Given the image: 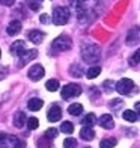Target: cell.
Segmentation results:
<instances>
[{"mask_svg":"<svg viewBox=\"0 0 140 148\" xmlns=\"http://www.w3.org/2000/svg\"><path fill=\"white\" fill-rule=\"evenodd\" d=\"M82 56L86 62L97 64L99 56H101V50H99V47L93 42H84V44H82Z\"/></svg>","mask_w":140,"mask_h":148,"instance_id":"1","label":"cell"},{"mask_svg":"<svg viewBox=\"0 0 140 148\" xmlns=\"http://www.w3.org/2000/svg\"><path fill=\"white\" fill-rule=\"evenodd\" d=\"M53 23H54L56 26H63L68 23L69 20V9L65 8V6H57V8H54V11H53Z\"/></svg>","mask_w":140,"mask_h":148,"instance_id":"2","label":"cell"},{"mask_svg":"<svg viewBox=\"0 0 140 148\" xmlns=\"http://www.w3.org/2000/svg\"><path fill=\"white\" fill-rule=\"evenodd\" d=\"M51 47H53L54 51H66L72 47V41H71V38L68 35H60L53 41Z\"/></svg>","mask_w":140,"mask_h":148,"instance_id":"3","label":"cell"},{"mask_svg":"<svg viewBox=\"0 0 140 148\" xmlns=\"http://www.w3.org/2000/svg\"><path fill=\"white\" fill-rule=\"evenodd\" d=\"M134 88H136V85H134V82H133L131 79H121L116 83V91L119 94H122V95H128V94H131Z\"/></svg>","mask_w":140,"mask_h":148,"instance_id":"4","label":"cell"},{"mask_svg":"<svg viewBox=\"0 0 140 148\" xmlns=\"http://www.w3.org/2000/svg\"><path fill=\"white\" fill-rule=\"evenodd\" d=\"M60 94H62V98H72L82 94V88L75 83H68L60 89Z\"/></svg>","mask_w":140,"mask_h":148,"instance_id":"5","label":"cell"},{"mask_svg":"<svg viewBox=\"0 0 140 148\" xmlns=\"http://www.w3.org/2000/svg\"><path fill=\"white\" fill-rule=\"evenodd\" d=\"M18 142L17 136H12L8 133H0V148H15Z\"/></svg>","mask_w":140,"mask_h":148,"instance_id":"6","label":"cell"},{"mask_svg":"<svg viewBox=\"0 0 140 148\" xmlns=\"http://www.w3.org/2000/svg\"><path fill=\"white\" fill-rule=\"evenodd\" d=\"M44 74H45V71H44V68H42V65L36 64V65H33L32 68L29 70L27 76H29L30 80H33V82H38V80H41V79L44 77Z\"/></svg>","mask_w":140,"mask_h":148,"instance_id":"7","label":"cell"},{"mask_svg":"<svg viewBox=\"0 0 140 148\" xmlns=\"http://www.w3.org/2000/svg\"><path fill=\"white\" fill-rule=\"evenodd\" d=\"M9 51H11V55H12V56H18V58H20V56H21L23 53L26 51V42L23 41V39H20V41L12 42Z\"/></svg>","mask_w":140,"mask_h":148,"instance_id":"8","label":"cell"},{"mask_svg":"<svg viewBox=\"0 0 140 148\" xmlns=\"http://www.w3.org/2000/svg\"><path fill=\"white\" fill-rule=\"evenodd\" d=\"M60 118H62V109L59 106H51L48 113H47V119L50 123H57Z\"/></svg>","mask_w":140,"mask_h":148,"instance_id":"9","label":"cell"},{"mask_svg":"<svg viewBox=\"0 0 140 148\" xmlns=\"http://www.w3.org/2000/svg\"><path fill=\"white\" fill-rule=\"evenodd\" d=\"M36 56H38V51H36V50H27L26 53H23V55L20 56V59H18V66L26 65L27 62H30L32 59H35Z\"/></svg>","mask_w":140,"mask_h":148,"instance_id":"10","label":"cell"},{"mask_svg":"<svg viewBox=\"0 0 140 148\" xmlns=\"http://www.w3.org/2000/svg\"><path fill=\"white\" fill-rule=\"evenodd\" d=\"M99 125H101L103 129L109 130V129H113V127H115V121H113L111 115H109V113H104V115L99 118Z\"/></svg>","mask_w":140,"mask_h":148,"instance_id":"11","label":"cell"},{"mask_svg":"<svg viewBox=\"0 0 140 148\" xmlns=\"http://www.w3.org/2000/svg\"><path fill=\"white\" fill-rule=\"evenodd\" d=\"M20 30H21V21H18V20L11 21L8 24V29H6L8 35H11V36H14V35H17V33H20Z\"/></svg>","mask_w":140,"mask_h":148,"instance_id":"12","label":"cell"},{"mask_svg":"<svg viewBox=\"0 0 140 148\" xmlns=\"http://www.w3.org/2000/svg\"><path fill=\"white\" fill-rule=\"evenodd\" d=\"M44 38H45V35L41 30H32L29 33V41H32L33 44H41L44 41Z\"/></svg>","mask_w":140,"mask_h":148,"instance_id":"13","label":"cell"},{"mask_svg":"<svg viewBox=\"0 0 140 148\" xmlns=\"http://www.w3.org/2000/svg\"><path fill=\"white\" fill-rule=\"evenodd\" d=\"M80 138L84 139V140H92L93 138H95V132H93L92 127H83L82 130H80Z\"/></svg>","mask_w":140,"mask_h":148,"instance_id":"14","label":"cell"},{"mask_svg":"<svg viewBox=\"0 0 140 148\" xmlns=\"http://www.w3.org/2000/svg\"><path fill=\"white\" fill-rule=\"evenodd\" d=\"M42 104H44V101L41 98H30L29 101H27V107L30 110H33V112H36V110H39L42 107Z\"/></svg>","mask_w":140,"mask_h":148,"instance_id":"15","label":"cell"},{"mask_svg":"<svg viewBox=\"0 0 140 148\" xmlns=\"http://www.w3.org/2000/svg\"><path fill=\"white\" fill-rule=\"evenodd\" d=\"M68 112H69V115L78 116V115H82V113H83V106L80 104V103H72L68 107Z\"/></svg>","mask_w":140,"mask_h":148,"instance_id":"16","label":"cell"},{"mask_svg":"<svg viewBox=\"0 0 140 148\" xmlns=\"http://www.w3.org/2000/svg\"><path fill=\"white\" fill-rule=\"evenodd\" d=\"M26 123V113L24 112H17L15 116H14V125L18 127V129H21Z\"/></svg>","mask_w":140,"mask_h":148,"instance_id":"17","label":"cell"},{"mask_svg":"<svg viewBox=\"0 0 140 148\" xmlns=\"http://www.w3.org/2000/svg\"><path fill=\"white\" fill-rule=\"evenodd\" d=\"M60 132L66 133V134H71L74 132V125H72V123H69V121H63L60 124Z\"/></svg>","mask_w":140,"mask_h":148,"instance_id":"18","label":"cell"},{"mask_svg":"<svg viewBox=\"0 0 140 148\" xmlns=\"http://www.w3.org/2000/svg\"><path fill=\"white\" fill-rule=\"evenodd\" d=\"M122 116H124V119L125 121H128V123H134V121L137 119V113L134 112V110H125L124 113H122Z\"/></svg>","mask_w":140,"mask_h":148,"instance_id":"19","label":"cell"},{"mask_svg":"<svg viewBox=\"0 0 140 148\" xmlns=\"http://www.w3.org/2000/svg\"><path fill=\"white\" fill-rule=\"evenodd\" d=\"M99 73H101V68H99L98 65H95V66H90V68L88 70L86 76H88V79H95V77L99 76Z\"/></svg>","mask_w":140,"mask_h":148,"instance_id":"20","label":"cell"},{"mask_svg":"<svg viewBox=\"0 0 140 148\" xmlns=\"http://www.w3.org/2000/svg\"><path fill=\"white\" fill-rule=\"evenodd\" d=\"M95 123H97V116L93 113H88L83 119V125H86V127H92Z\"/></svg>","mask_w":140,"mask_h":148,"instance_id":"21","label":"cell"},{"mask_svg":"<svg viewBox=\"0 0 140 148\" xmlns=\"http://www.w3.org/2000/svg\"><path fill=\"white\" fill-rule=\"evenodd\" d=\"M45 88L48 89L50 92H54V91H57V89H59V82H57L56 79H50L48 82L45 83Z\"/></svg>","mask_w":140,"mask_h":148,"instance_id":"22","label":"cell"},{"mask_svg":"<svg viewBox=\"0 0 140 148\" xmlns=\"http://www.w3.org/2000/svg\"><path fill=\"white\" fill-rule=\"evenodd\" d=\"M118 142H116V139H113V138H109V139H103L101 142H99V147L101 148H113Z\"/></svg>","mask_w":140,"mask_h":148,"instance_id":"23","label":"cell"},{"mask_svg":"<svg viewBox=\"0 0 140 148\" xmlns=\"http://www.w3.org/2000/svg\"><path fill=\"white\" fill-rule=\"evenodd\" d=\"M36 145H38V148H51V147H53V145H51V140L47 139L45 136L39 138L38 142H36Z\"/></svg>","mask_w":140,"mask_h":148,"instance_id":"24","label":"cell"},{"mask_svg":"<svg viewBox=\"0 0 140 148\" xmlns=\"http://www.w3.org/2000/svg\"><path fill=\"white\" fill-rule=\"evenodd\" d=\"M27 127H29V130H35L39 127V121L35 118V116H32L27 119Z\"/></svg>","mask_w":140,"mask_h":148,"instance_id":"25","label":"cell"},{"mask_svg":"<svg viewBox=\"0 0 140 148\" xmlns=\"http://www.w3.org/2000/svg\"><path fill=\"white\" fill-rule=\"evenodd\" d=\"M44 136H45L47 139L53 140L54 138H57V130H56V129H47L45 133H44Z\"/></svg>","mask_w":140,"mask_h":148,"instance_id":"26","label":"cell"},{"mask_svg":"<svg viewBox=\"0 0 140 148\" xmlns=\"http://www.w3.org/2000/svg\"><path fill=\"white\" fill-rule=\"evenodd\" d=\"M63 147L65 148H75L77 147V140L74 138H66L63 140Z\"/></svg>","mask_w":140,"mask_h":148,"instance_id":"27","label":"cell"},{"mask_svg":"<svg viewBox=\"0 0 140 148\" xmlns=\"http://www.w3.org/2000/svg\"><path fill=\"white\" fill-rule=\"evenodd\" d=\"M140 62V49L134 53V55L131 56V59H130V64L131 65H136V64H139Z\"/></svg>","mask_w":140,"mask_h":148,"instance_id":"28","label":"cell"},{"mask_svg":"<svg viewBox=\"0 0 140 148\" xmlns=\"http://www.w3.org/2000/svg\"><path fill=\"white\" fill-rule=\"evenodd\" d=\"M27 5H29V8L32 11H38L39 8H41V5H39V2H36V0H29Z\"/></svg>","mask_w":140,"mask_h":148,"instance_id":"29","label":"cell"},{"mask_svg":"<svg viewBox=\"0 0 140 148\" xmlns=\"http://www.w3.org/2000/svg\"><path fill=\"white\" fill-rule=\"evenodd\" d=\"M39 20H41V23H42V24H47V23L50 21V17L47 15V14H42L41 17H39Z\"/></svg>","mask_w":140,"mask_h":148,"instance_id":"30","label":"cell"},{"mask_svg":"<svg viewBox=\"0 0 140 148\" xmlns=\"http://www.w3.org/2000/svg\"><path fill=\"white\" fill-rule=\"evenodd\" d=\"M14 2H15V0H0V3L5 5V6H12Z\"/></svg>","mask_w":140,"mask_h":148,"instance_id":"31","label":"cell"},{"mask_svg":"<svg viewBox=\"0 0 140 148\" xmlns=\"http://www.w3.org/2000/svg\"><path fill=\"white\" fill-rule=\"evenodd\" d=\"M15 148H26V142H24V140H21V139H18Z\"/></svg>","mask_w":140,"mask_h":148,"instance_id":"32","label":"cell"},{"mask_svg":"<svg viewBox=\"0 0 140 148\" xmlns=\"http://www.w3.org/2000/svg\"><path fill=\"white\" fill-rule=\"evenodd\" d=\"M136 113H137V118L140 119V103H136Z\"/></svg>","mask_w":140,"mask_h":148,"instance_id":"33","label":"cell"},{"mask_svg":"<svg viewBox=\"0 0 140 148\" xmlns=\"http://www.w3.org/2000/svg\"><path fill=\"white\" fill-rule=\"evenodd\" d=\"M86 2V0H77V6H80V5H83Z\"/></svg>","mask_w":140,"mask_h":148,"instance_id":"34","label":"cell"},{"mask_svg":"<svg viewBox=\"0 0 140 148\" xmlns=\"http://www.w3.org/2000/svg\"><path fill=\"white\" fill-rule=\"evenodd\" d=\"M0 56H2V51H0Z\"/></svg>","mask_w":140,"mask_h":148,"instance_id":"35","label":"cell"},{"mask_svg":"<svg viewBox=\"0 0 140 148\" xmlns=\"http://www.w3.org/2000/svg\"><path fill=\"white\" fill-rule=\"evenodd\" d=\"M38 2H41V0H38Z\"/></svg>","mask_w":140,"mask_h":148,"instance_id":"36","label":"cell"},{"mask_svg":"<svg viewBox=\"0 0 140 148\" xmlns=\"http://www.w3.org/2000/svg\"><path fill=\"white\" fill-rule=\"evenodd\" d=\"M86 148H89V147H86Z\"/></svg>","mask_w":140,"mask_h":148,"instance_id":"37","label":"cell"}]
</instances>
